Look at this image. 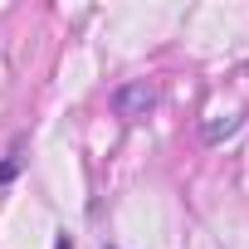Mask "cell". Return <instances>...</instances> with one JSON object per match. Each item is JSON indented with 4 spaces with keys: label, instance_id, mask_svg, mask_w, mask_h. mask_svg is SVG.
<instances>
[{
    "label": "cell",
    "instance_id": "1",
    "mask_svg": "<svg viewBox=\"0 0 249 249\" xmlns=\"http://www.w3.org/2000/svg\"><path fill=\"white\" fill-rule=\"evenodd\" d=\"M112 107H117V117L137 122V117H147V112L157 107V88H147V83H127V88L112 93Z\"/></svg>",
    "mask_w": 249,
    "mask_h": 249
}]
</instances>
